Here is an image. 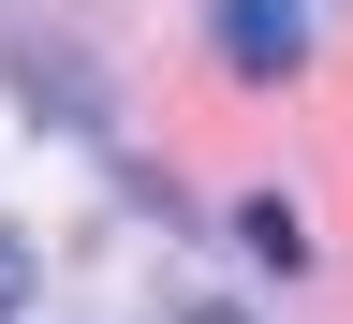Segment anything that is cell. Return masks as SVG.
I'll return each instance as SVG.
<instances>
[{
	"mask_svg": "<svg viewBox=\"0 0 353 324\" xmlns=\"http://www.w3.org/2000/svg\"><path fill=\"white\" fill-rule=\"evenodd\" d=\"M206 44L236 74H294L309 59V0H206Z\"/></svg>",
	"mask_w": 353,
	"mask_h": 324,
	"instance_id": "cell-1",
	"label": "cell"
},
{
	"mask_svg": "<svg viewBox=\"0 0 353 324\" xmlns=\"http://www.w3.org/2000/svg\"><path fill=\"white\" fill-rule=\"evenodd\" d=\"M236 236H250L265 265H309V236H294V207H280V192H250V207H236Z\"/></svg>",
	"mask_w": 353,
	"mask_h": 324,
	"instance_id": "cell-2",
	"label": "cell"
},
{
	"mask_svg": "<svg viewBox=\"0 0 353 324\" xmlns=\"http://www.w3.org/2000/svg\"><path fill=\"white\" fill-rule=\"evenodd\" d=\"M15 309H30V251L0 236V324H15Z\"/></svg>",
	"mask_w": 353,
	"mask_h": 324,
	"instance_id": "cell-3",
	"label": "cell"
},
{
	"mask_svg": "<svg viewBox=\"0 0 353 324\" xmlns=\"http://www.w3.org/2000/svg\"><path fill=\"white\" fill-rule=\"evenodd\" d=\"M192 324H236V309H192Z\"/></svg>",
	"mask_w": 353,
	"mask_h": 324,
	"instance_id": "cell-4",
	"label": "cell"
}]
</instances>
